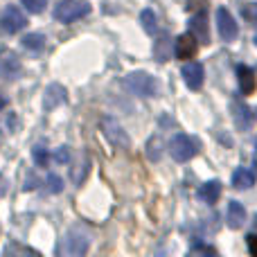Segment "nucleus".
I'll return each instance as SVG.
<instances>
[{"label":"nucleus","instance_id":"nucleus-9","mask_svg":"<svg viewBox=\"0 0 257 257\" xmlns=\"http://www.w3.org/2000/svg\"><path fill=\"white\" fill-rule=\"evenodd\" d=\"M190 34H194V39L199 43H210V30H208V14H196L190 18Z\"/></svg>","mask_w":257,"mask_h":257},{"label":"nucleus","instance_id":"nucleus-23","mask_svg":"<svg viewBox=\"0 0 257 257\" xmlns=\"http://www.w3.org/2000/svg\"><path fill=\"white\" fill-rule=\"evenodd\" d=\"M32 156H34L36 165H45V163H48V151H45L43 145H36L34 149H32Z\"/></svg>","mask_w":257,"mask_h":257},{"label":"nucleus","instance_id":"nucleus-16","mask_svg":"<svg viewBox=\"0 0 257 257\" xmlns=\"http://www.w3.org/2000/svg\"><path fill=\"white\" fill-rule=\"evenodd\" d=\"M246 219V210L239 201H230L228 203V226L230 228H241Z\"/></svg>","mask_w":257,"mask_h":257},{"label":"nucleus","instance_id":"nucleus-5","mask_svg":"<svg viewBox=\"0 0 257 257\" xmlns=\"http://www.w3.org/2000/svg\"><path fill=\"white\" fill-rule=\"evenodd\" d=\"M25 25H27L25 14H23L18 7H14V5H9V7L3 12V16H0V30L7 32V34H16V32L23 30Z\"/></svg>","mask_w":257,"mask_h":257},{"label":"nucleus","instance_id":"nucleus-2","mask_svg":"<svg viewBox=\"0 0 257 257\" xmlns=\"http://www.w3.org/2000/svg\"><path fill=\"white\" fill-rule=\"evenodd\" d=\"M196 151H199L196 140L185 136V133H176V136L172 138V142H169V154H172V158L178 160V163H185V160L194 158Z\"/></svg>","mask_w":257,"mask_h":257},{"label":"nucleus","instance_id":"nucleus-13","mask_svg":"<svg viewBox=\"0 0 257 257\" xmlns=\"http://www.w3.org/2000/svg\"><path fill=\"white\" fill-rule=\"evenodd\" d=\"M232 117H235V124L239 128H248L253 124V113H250V108L246 106L244 102H232Z\"/></svg>","mask_w":257,"mask_h":257},{"label":"nucleus","instance_id":"nucleus-21","mask_svg":"<svg viewBox=\"0 0 257 257\" xmlns=\"http://www.w3.org/2000/svg\"><path fill=\"white\" fill-rule=\"evenodd\" d=\"M241 16L248 23H257V3H246L241 7Z\"/></svg>","mask_w":257,"mask_h":257},{"label":"nucleus","instance_id":"nucleus-3","mask_svg":"<svg viewBox=\"0 0 257 257\" xmlns=\"http://www.w3.org/2000/svg\"><path fill=\"white\" fill-rule=\"evenodd\" d=\"M126 86L131 93H136L138 97H154L158 84H156L154 77H149L147 72H131L126 77Z\"/></svg>","mask_w":257,"mask_h":257},{"label":"nucleus","instance_id":"nucleus-27","mask_svg":"<svg viewBox=\"0 0 257 257\" xmlns=\"http://www.w3.org/2000/svg\"><path fill=\"white\" fill-rule=\"evenodd\" d=\"M5 106H7V102H5V97H3V95H0V111H3Z\"/></svg>","mask_w":257,"mask_h":257},{"label":"nucleus","instance_id":"nucleus-20","mask_svg":"<svg viewBox=\"0 0 257 257\" xmlns=\"http://www.w3.org/2000/svg\"><path fill=\"white\" fill-rule=\"evenodd\" d=\"M21 3L30 14H41L45 9V5H48V0H21Z\"/></svg>","mask_w":257,"mask_h":257},{"label":"nucleus","instance_id":"nucleus-18","mask_svg":"<svg viewBox=\"0 0 257 257\" xmlns=\"http://www.w3.org/2000/svg\"><path fill=\"white\" fill-rule=\"evenodd\" d=\"M23 48H27V50H32V52H39V50H43L45 48V36L43 34H27V36H23Z\"/></svg>","mask_w":257,"mask_h":257},{"label":"nucleus","instance_id":"nucleus-19","mask_svg":"<svg viewBox=\"0 0 257 257\" xmlns=\"http://www.w3.org/2000/svg\"><path fill=\"white\" fill-rule=\"evenodd\" d=\"M140 23H142V27H145V32H149V34H154V32L158 30V25H156V14L151 12V9H145V12L140 14Z\"/></svg>","mask_w":257,"mask_h":257},{"label":"nucleus","instance_id":"nucleus-25","mask_svg":"<svg viewBox=\"0 0 257 257\" xmlns=\"http://www.w3.org/2000/svg\"><path fill=\"white\" fill-rule=\"evenodd\" d=\"M68 158H70L68 147H59V149L54 151V160H57V163H68Z\"/></svg>","mask_w":257,"mask_h":257},{"label":"nucleus","instance_id":"nucleus-11","mask_svg":"<svg viewBox=\"0 0 257 257\" xmlns=\"http://www.w3.org/2000/svg\"><path fill=\"white\" fill-rule=\"evenodd\" d=\"M102 126H104V131H106V136L111 138L113 145L128 147V138H126V133L122 131V126L117 124L115 120H111V117H104V120H102Z\"/></svg>","mask_w":257,"mask_h":257},{"label":"nucleus","instance_id":"nucleus-7","mask_svg":"<svg viewBox=\"0 0 257 257\" xmlns=\"http://www.w3.org/2000/svg\"><path fill=\"white\" fill-rule=\"evenodd\" d=\"M217 27H219V36L223 41H232L237 36V23L232 18V14L228 9L219 7L217 9Z\"/></svg>","mask_w":257,"mask_h":257},{"label":"nucleus","instance_id":"nucleus-6","mask_svg":"<svg viewBox=\"0 0 257 257\" xmlns=\"http://www.w3.org/2000/svg\"><path fill=\"white\" fill-rule=\"evenodd\" d=\"M196 52H199V41L194 39V34H181L176 39V48H174L176 59L190 61V59H194Z\"/></svg>","mask_w":257,"mask_h":257},{"label":"nucleus","instance_id":"nucleus-28","mask_svg":"<svg viewBox=\"0 0 257 257\" xmlns=\"http://www.w3.org/2000/svg\"><path fill=\"white\" fill-rule=\"evenodd\" d=\"M255 43H257V36H255Z\"/></svg>","mask_w":257,"mask_h":257},{"label":"nucleus","instance_id":"nucleus-10","mask_svg":"<svg viewBox=\"0 0 257 257\" xmlns=\"http://www.w3.org/2000/svg\"><path fill=\"white\" fill-rule=\"evenodd\" d=\"M21 72V63H18L14 52H3L0 54V77L5 79H14Z\"/></svg>","mask_w":257,"mask_h":257},{"label":"nucleus","instance_id":"nucleus-26","mask_svg":"<svg viewBox=\"0 0 257 257\" xmlns=\"http://www.w3.org/2000/svg\"><path fill=\"white\" fill-rule=\"evenodd\" d=\"M248 250L253 257H257V235H248Z\"/></svg>","mask_w":257,"mask_h":257},{"label":"nucleus","instance_id":"nucleus-22","mask_svg":"<svg viewBox=\"0 0 257 257\" xmlns=\"http://www.w3.org/2000/svg\"><path fill=\"white\" fill-rule=\"evenodd\" d=\"M48 190L52 192V194H59V192L63 190V181L57 176V174H50L48 176Z\"/></svg>","mask_w":257,"mask_h":257},{"label":"nucleus","instance_id":"nucleus-24","mask_svg":"<svg viewBox=\"0 0 257 257\" xmlns=\"http://www.w3.org/2000/svg\"><path fill=\"white\" fill-rule=\"evenodd\" d=\"M167 39H160L158 41V48L154 50V54H156V59H158V61H167Z\"/></svg>","mask_w":257,"mask_h":257},{"label":"nucleus","instance_id":"nucleus-1","mask_svg":"<svg viewBox=\"0 0 257 257\" xmlns=\"http://www.w3.org/2000/svg\"><path fill=\"white\" fill-rule=\"evenodd\" d=\"M90 12V5L86 0H61L54 7V18L59 23H75L79 18H84Z\"/></svg>","mask_w":257,"mask_h":257},{"label":"nucleus","instance_id":"nucleus-12","mask_svg":"<svg viewBox=\"0 0 257 257\" xmlns=\"http://www.w3.org/2000/svg\"><path fill=\"white\" fill-rule=\"evenodd\" d=\"M219 196H221V183L219 181H208L199 187V199L203 201V203H208V205L217 203Z\"/></svg>","mask_w":257,"mask_h":257},{"label":"nucleus","instance_id":"nucleus-17","mask_svg":"<svg viewBox=\"0 0 257 257\" xmlns=\"http://www.w3.org/2000/svg\"><path fill=\"white\" fill-rule=\"evenodd\" d=\"M255 185V174L248 172V169H237L235 174H232V187H237V190H248V187Z\"/></svg>","mask_w":257,"mask_h":257},{"label":"nucleus","instance_id":"nucleus-4","mask_svg":"<svg viewBox=\"0 0 257 257\" xmlns=\"http://www.w3.org/2000/svg\"><path fill=\"white\" fill-rule=\"evenodd\" d=\"M86 250H88V235H86V232H81L79 228H75V230L68 232L66 239H63L61 253L77 257V255H84Z\"/></svg>","mask_w":257,"mask_h":257},{"label":"nucleus","instance_id":"nucleus-8","mask_svg":"<svg viewBox=\"0 0 257 257\" xmlns=\"http://www.w3.org/2000/svg\"><path fill=\"white\" fill-rule=\"evenodd\" d=\"M181 75H183V79H185L187 88L199 90L201 86H203V77H205V75H203V66H201V63H196V61H187L185 66H183Z\"/></svg>","mask_w":257,"mask_h":257},{"label":"nucleus","instance_id":"nucleus-15","mask_svg":"<svg viewBox=\"0 0 257 257\" xmlns=\"http://www.w3.org/2000/svg\"><path fill=\"white\" fill-rule=\"evenodd\" d=\"M237 77H239V88L244 95H250L255 90L257 81H255V72L248 66H239L237 68Z\"/></svg>","mask_w":257,"mask_h":257},{"label":"nucleus","instance_id":"nucleus-14","mask_svg":"<svg viewBox=\"0 0 257 257\" xmlns=\"http://www.w3.org/2000/svg\"><path fill=\"white\" fill-rule=\"evenodd\" d=\"M61 102H66V90H63L59 84L48 86V90H45V99H43V106H45V111H50V108L59 106V104H61Z\"/></svg>","mask_w":257,"mask_h":257}]
</instances>
